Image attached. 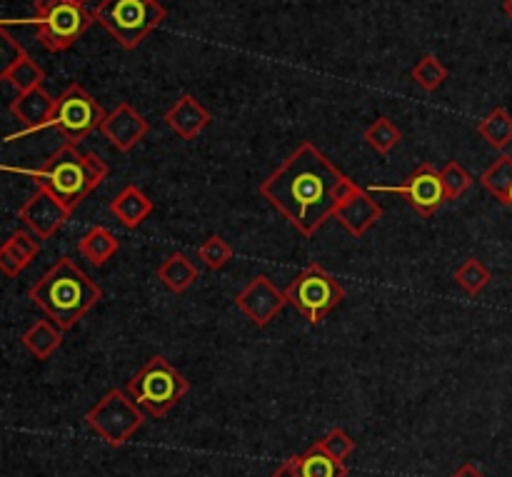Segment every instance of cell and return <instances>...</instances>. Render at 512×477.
<instances>
[{"instance_id":"1","label":"cell","mask_w":512,"mask_h":477,"mask_svg":"<svg viewBox=\"0 0 512 477\" xmlns=\"http://www.w3.org/2000/svg\"><path fill=\"white\" fill-rule=\"evenodd\" d=\"M353 180L315 143H303L260 185V195L305 238H313L343 203Z\"/></svg>"},{"instance_id":"2","label":"cell","mask_w":512,"mask_h":477,"mask_svg":"<svg viewBox=\"0 0 512 477\" xmlns=\"http://www.w3.org/2000/svg\"><path fill=\"white\" fill-rule=\"evenodd\" d=\"M0 170L5 173H20L28 175L38 183V188H45L48 193H53L65 208L73 213L105 178H108V165L100 155L95 153H80L78 145H60L48 160H45L40 168L23 170V168H8V165H0Z\"/></svg>"},{"instance_id":"3","label":"cell","mask_w":512,"mask_h":477,"mask_svg":"<svg viewBox=\"0 0 512 477\" xmlns=\"http://www.w3.org/2000/svg\"><path fill=\"white\" fill-rule=\"evenodd\" d=\"M103 298L100 285L75 260L60 258L38 283L30 288V300L53 320L60 330L78 325L85 313Z\"/></svg>"},{"instance_id":"4","label":"cell","mask_w":512,"mask_h":477,"mask_svg":"<svg viewBox=\"0 0 512 477\" xmlns=\"http://www.w3.org/2000/svg\"><path fill=\"white\" fill-rule=\"evenodd\" d=\"M125 390L148 418H165L188 395L190 383L163 355H153L128 380Z\"/></svg>"},{"instance_id":"5","label":"cell","mask_w":512,"mask_h":477,"mask_svg":"<svg viewBox=\"0 0 512 477\" xmlns=\"http://www.w3.org/2000/svg\"><path fill=\"white\" fill-rule=\"evenodd\" d=\"M168 15L160 0H100L93 10V18L123 45L125 50H133L160 28Z\"/></svg>"},{"instance_id":"6","label":"cell","mask_w":512,"mask_h":477,"mask_svg":"<svg viewBox=\"0 0 512 477\" xmlns=\"http://www.w3.org/2000/svg\"><path fill=\"white\" fill-rule=\"evenodd\" d=\"M288 305H293L310 325H320L345 300V288L333 273L318 263L300 270L285 288Z\"/></svg>"},{"instance_id":"7","label":"cell","mask_w":512,"mask_h":477,"mask_svg":"<svg viewBox=\"0 0 512 477\" xmlns=\"http://www.w3.org/2000/svg\"><path fill=\"white\" fill-rule=\"evenodd\" d=\"M148 415L135 405L128 390H108L93 408L85 413V425L110 448H123L135 433L145 425Z\"/></svg>"},{"instance_id":"8","label":"cell","mask_w":512,"mask_h":477,"mask_svg":"<svg viewBox=\"0 0 512 477\" xmlns=\"http://www.w3.org/2000/svg\"><path fill=\"white\" fill-rule=\"evenodd\" d=\"M93 13L85 5L70 3V0H35V30L43 48L50 53L68 50L93 23Z\"/></svg>"},{"instance_id":"9","label":"cell","mask_w":512,"mask_h":477,"mask_svg":"<svg viewBox=\"0 0 512 477\" xmlns=\"http://www.w3.org/2000/svg\"><path fill=\"white\" fill-rule=\"evenodd\" d=\"M105 118V110L100 108L98 100L83 88L73 83L55 98L53 118L48 128H55L65 138V143L78 145L80 140L88 138L90 133L100 130Z\"/></svg>"},{"instance_id":"10","label":"cell","mask_w":512,"mask_h":477,"mask_svg":"<svg viewBox=\"0 0 512 477\" xmlns=\"http://www.w3.org/2000/svg\"><path fill=\"white\" fill-rule=\"evenodd\" d=\"M370 193H398L408 200L410 208L423 218L438 213L448 200H445L443 183H440V170L433 163H423L413 170L403 185H370Z\"/></svg>"},{"instance_id":"11","label":"cell","mask_w":512,"mask_h":477,"mask_svg":"<svg viewBox=\"0 0 512 477\" xmlns=\"http://www.w3.org/2000/svg\"><path fill=\"white\" fill-rule=\"evenodd\" d=\"M235 305L240 313L255 325V328H268L283 308L288 305L285 290H280L268 275H255L238 295H235Z\"/></svg>"},{"instance_id":"12","label":"cell","mask_w":512,"mask_h":477,"mask_svg":"<svg viewBox=\"0 0 512 477\" xmlns=\"http://www.w3.org/2000/svg\"><path fill=\"white\" fill-rule=\"evenodd\" d=\"M20 223L25 225V230H30L33 235H38L40 240H48L68 223L70 210L55 198L53 193H48L45 188H38L18 210Z\"/></svg>"},{"instance_id":"13","label":"cell","mask_w":512,"mask_h":477,"mask_svg":"<svg viewBox=\"0 0 512 477\" xmlns=\"http://www.w3.org/2000/svg\"><path fill=\"white\" fill-rule=\"evenodd\" d=\"M150 123L130 103H118L110 113H105L100 133L110 140L118 153H128L148 135Z\"/></svg>"},{"instance_id":"14","label":"cell","mask_w":512,"mask_h":477,"mask_svg":"<svg viewBox=\"0 0 512 477\" xmlns=\"http://www.w3.org/2000/svg\"><path fill=\"white\" fill-rule=\"evenodd\" d=\"M383 205L370 195V190H363L358 183L348 190V195L343 198V203L335 210V220L348 230L350 235L360 238V235L368 233L380 218H383Z\"/></svg>"},{"instance_id":"15","label":"cell","mask_w":512,"mask_h":477,"mask_svg":"<svg viewBox=\"0 0 512 477\" xmlns=\"http://www.w3.org/2000/svg\"><path fill=\"white\" fill-rule=\"evenodd\" d=\"M53 108H55V98L43 88V85H40V88L28 90V93H18V98L10 103V113L23 123V130L15 135H8L5 143H13V140L25 138V135L48 128L50 118H53Z\"/></svg>"},{"instance_id":"16","label":"cell","mask_w":512,"mask_h":477,"mask_svg":"<svg viewBox=\"0 0 512 477\" xmlns=\"http://www.w3.org/2000/svg\"><path fill=\"white\" fill-rule=\"evenodd\" d=\"M165 123L178 138L193 140L210 125V113L195 95L183 93L165 113Z\"/></svg>"},{"instance_id":"17","label":"cell","mask_w":512,"mask_h":477,"mask_svg":"<svg viewBox=\"0 0 512 477\" xmlns=\"http://www.w3.org/2000/svg\"><path fill=\"white\" fill-rule=\"evenodd\" d=\"M40 253V238L30 230H15L3 245H0V273L8 278H18Z\"/></svg>"},{"instance_id":"18","label":"cell","mask_w":512,"mask_h":477,"mask_svg":"<svg viewBox=\"0 0 512 477\" xmlns=\"http://www.w3.org/2000/svg\"><path fill=\"white\" fill-rule=\"evenodd\" d=\"M110 213L115 215L123 228L135 230L150 213H153V200L138 188V185H125L113 200H110Z\"/></svg>"},{"instance_id":"19","label":"cell","mask_w":512,"mask_h":477,"mask_svg":"<svg viewBox=\"0 0 512 477\" xmlns=\"http://www.w3.org/2000/svg\"><path fill=\"white\" fill-rule=\"evenodd\" d=\"M63 333L65 330H60L53 320H38V323H33L25 330L20 340H23V348L33 358L48 360L63 345Z\"/></svg>"},{"instance_id":"20","label":"cell","mask_w":512,"mask_h":477,"mask_svg":"<svg viewBox=\"0 0 512 477\" xmlns=\"http://www.w3.org/2000/svg\"><path fill=\"white\" fill-rule=\"evenodd\" d=\"M78 250L90 265H95V268H103V265L108 263V260L120 250V240L115 238L108 228H103V225H95V228H90L88 233L80 238Z\"/></svg>"},{"instance_id":"21","label":"cell","mask_w":512,"mask_h":477,"mask_svg":"<svg viewBox=\"0 0 512 477\" xmlns=\"http://www.w3.org/2000/svg\"><path fill=\"white\" fill-rule=\"evenodd\" d=\"M198 268L185 253H173L158 268V280L175 295H183L198 280Z\"/></svg>"},{"instance_id":"22","label":"cell","mask_w":512,"mask_h":477,"mask_svg":"<svg viewBox=\"0 0 512 477\" xmlns=\"http://www.w3.org/2000/svg\"><path fill=\"white\" fill-rule=\"evenodd\" d=\"M295 458H298V470L303 477H348L345 463L330 458L318 443L305 450L303 455H295Z\"/></svg>"},{"instance_id":"23","label":"cell","mask_w":512,"mask_h":477,"mask_svg":"<svg viewBox=\"0 0 512 477\" xmlns=\"http://www.w3.org/2000/svg\"><path fill=\"white\" fill-rule=\"evenodd\" d=\"M478 133L495 150H505L512 143V115L505 108H493L480 120Z\"/></svg>"},{"instance_id":"24","label":"cell","mask_w":512,"mask_h":477,"mask_svg":"<svg viewBox=\"0 0 512 477\" xmlns=\"http://www.w3.org/2000/svg\"><path fill=\"white\" fill-rule=\"evenodd\" d=\"M480 183H483V188L488 190V193H493L500 203H505L512 188V155H498V160L480 175Z\"/></svg>"},{"instance_id":"25","label":"cell","mask_w":512,"mask_h":477,"mask_svg":"<svg viewBox=\"0 0 512 477\" xmlns=\"http://www.w3.org/2000/svg\"><path fill=\"white\" fill-rule=\"evenodd\" d=\"M363 140L370 145V148L375 150V153L388 155L390 150H393L395 145L403 140V133H400V128L393 123V120L385 118V115H383V118L373 120V123L365 128Z\"/></svg>"},{"instance_id":"26","label":"cell","mask_w":512,"mask_h":477,"mask_svg":"<svg viewBox=\"0 0 512 477\" xmlns=\"http://www.w3.org/2000/svg\"><path fill=\"white\" fill-rule=\"evenodd\" d=\"M410 78H413V83H418L423 90L435 93V90H438L440 85L448 80V68H445L443 60H440L438 55L428 53L413 65V70H410Z\"/></svg>"},{"instance_id":"27","label":"cell","mask_w":512,"mask_h":477,"mask_svg":"<svg viewBox=\"0 0 512 477\" xmlns=\"http://www.w3.org/2000/svg\"><path fill=\"white\" fill-rule=\"evenodd\" d=\"M453 278L468 295H480L485 288H488L490 280H493V273L485 268L483 260L468 258L458 270H455Z\"/></svg>"},{"instance_id":"28","label":"cell","mask_w":512,"mask_h":477,"mask_svg":"<svg viewBox=\"0 0 512 477\" xmlns=\"http://www.w3.org/2000/svg\"><path fill=\"white\" fill-rule=\"evenodd\" d=\"M440 183H443L445 200H460L470 188H473V175L468 173L465 165H460L458 160H450L440 170Z\"/></svg>"},{"instance_id":"29","label":"cell","mask_w":512,"mask_h":477,"mask_svg":"<svg viewBox=\"0 0 512 477\" xmlns=\"http://www.w3.org/2000/svg\"><path fill=\"white\" fill-rule=\"evenodd\" d=\"M8 80L13 83V88L18 90V93H28V90L40 88V85H43L45 73H43V68H40V65L35 63L28 53H25L23 58H20L18 63L10 68Z\"/></svg>"},{"instance_id":"30","label":"cell","mask_w":512,"mask_h":477,"mask_svg":"<svg viewBox=\"0 0 512 477\" xmlns=\"http://www.w3.org/2000/svg\"><path fill=\"white\" fill-rule=\"evenodd\" d=\"M198 258L208 270H223L233 260V245L220 235H210L198 248Z\"/></svg>"},{"instance_id":"31","label":"cell","mask_w":512,"mask_h":477,"mask_svg":"<svg viewBox=\"0 0 512 477\" xmlns=\"http://www.w3.org/2000/svg\"><path fill=\"white\" fill-rule=\"evenodd\" d=\"M318 445L330 455V458L340 460V463H345V460H348L355 450V440L350 438L343 428L330 430L323 440H318Z\"/></svg>"},{"instance_id":"32","label":"cell","mask_w":512,"mask_h":477,"mask_svg":"<svg viewBox=\"0 0 512 477\" xmlns=\"http://www.w3.org/2000/svg\"><path fill=\"white\" fill-rule=\"evenodd\" d=\"M23 55H25V50L20 48L18 40L8 33V28H5L3 23H0V83H3V80H8L10 68H13V65L18 63Z\"/></svg>"},{"instance_id":"33","label":"cell","mask_w":512,"mask_h":477,"mask_svg":"<svg viewBox=\"0 0 512 477\" xmlns=\"http://www.w3.org/2000/svg\"><path fill=\"white\" fill-rule=\"evenodd\" d=\"M270 477H303V475H300V470H298V458L285 460V463L280 465V468L275 470V473Z\"/></svg>"},{"instance_id":"34","label":"cell","mask_w":512,"mask_h":477,"mask_svg":"<svg viewBox=\"0 0 512 477\" xmlns=\"http://www.w3.org/2000/svg\"><path fill=\"white\" fill-rule=\"evenodd\" d=\"M450 477H485V475L480 473V470L475 468L473 463H465L463 468H458V470H455V473L450 475Z\"/></svg>"},{"instance_id":"35","label":"cell","mask_w":512,"mask_h":477,"mask_svg":"<svg viewBox=\"0 0 512 477\" xmlns=\"http://www.w3.org/2000/svg\"><path fill=\"white\" fill-rule=\"evenodd\" d=\"M503 10H505V13H508L510 18H512V0H505V3H503Z\"/></svg>"},{"instance_id":"36","label":"cell","mask_w":512,"mask_h":477,"mask_svg":"<svg viewBox=\"0 0 512 477\" xmlns=\"http://www.w3.org/2000/svg\"><path fill=\"white\" fill-rule=\"evenodd\" d=\"M505 205H510V208H512V188H510V193H508V200H505Z\"/></svg>"},{"instance_id":"37","label":"cell","mask_w":512,"mask_h":477,"mask_svg":"<svg viewBox=\"0 0 512 477\" xmlns=\"http://www.w3.org/2000/svg\"><path fill=\"white\" fill-rule=\"evenodd\" d=\"M70 3H78V5H85V3H88V0H70Z\"/></svg>"}]
</instances>
